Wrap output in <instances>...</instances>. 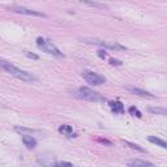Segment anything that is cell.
<instances>
[{
  "mask_svg": "<svg viewBox=\"0 0 167 167\" xmlns=\"http://www.w3.org/2000/svg\"><path fill=\"white\" fill-rule=\"evenodd\" d=\"M37 46H38V48H39V50H42V51H44V52H47V54H50V55H52V56L64 58L63 52L60 51V50L58 48V47L55 46L51 41L46 39V38H42V37L37 38Z\"/></svg>",
  "mask_w": 167,
  "mask_h": 167,
  "instance_id": "3",
  "label": "cell"
},
{
  "mask_svg": "<svg viewBox=\"0 0 167 167\" xmlns=\"http://www.w3.org/2000/svg\"><path fill=\"white\" fill-rule=\"evenodd\" d=\"M82 77L86 82L91 84V85H102V84L106 82V79L103 76L95 73V72H91V71H84Z\"/></svg>",
  "mask_w": 167,
  "mask_h": 167,
  "instance_id": "5",
  "label": "cell"
},
{
  "mask_svg": "<svg viewBox=\"0 0 167 167\" xmlns=\"http://www.w3.org/2000/svg\"><path fill=\"white\" fill-rule=\"evenodd\" d=\"M110 107L111 110L114 111L115 114H123L124 112V106L121 102H110Z\"/></svg>",
  "mask_w": 167,
  "mask_h": 167,
  "instance_id": "10",
  "label": "cell"
},
{
  "mask_svg": "<svg viewBox=\"0 0 167 167\" xmlns=\"http://www.w3.org/2000/svg\"><path fill=\"white\" fill-rule=\"evenodd\" d=\"M149 111L153 114H159V115H166L167 114L166 108H161V107H152V108H149Z\"/></svg>",
  "mask_w": 167,
  "mask_h": 167,
  "instance_id": "15",
  "label": "cell"
},
{
  "mask_svg": "<svg viewBox=\"0 0 167 167\" xmlns=\"http://www.w3.org/2000/svg\"><path fill=\"white\" fill-rule=\"evenodd\" d=\"M59 132L63 133V135H67L68 137H73V136H72V133H73V129H72L71 125H67V124L60 125V127H59Z\"/></svg>",
  "mask_w": 167,
  "mask_h": 167,
  "instance_id": "13",
  "label": "cell"
},
{
  "mask_svg": "<svg viewBox=\"0 0 167 167\" xmlns=\"http://www.w3.org/2000/svg\"><path fill=\"white\" fill-rule=\"evenodd\" d=\"M124 142V145H127V146H129L131 149H135V150H138V152H141V153H144L145 150L142 149L140 145H137V144H133V142H129V141H123Z\"/></svg>",
  "mask_w": 167,
  "mask_h": 167,
  "instance_id": "14",
  "label": "cell"
},
{
  "mask_svg": "<svg viewBox=\"0 0 167 167\" xmlns=\"http://www.w3.org/2000/svg\"><path fill=\"white\" fill-rule=\"evenodd\" d=\"M81 3H82V4L89 5V7L98 8V9H107V5L101 4V3H97V1H93V0H81Z\"/></svg>",
  "mask_w": 167,
  "mask_h": 167,
  "instance_id": "12",
  "label": "cell"
},
{
  "mask_svg": "<svg viewBox=\"0 0 167 167\" xmlns=\"http://www.w3.org/2000/svg\"><path fill=\"white\" fill-rule=\"evenodd\" d=\"M15 129L20 133H34V129H30V128H25V127H15Z\"/></svg>",
  "mask_w": 167,
  "mask_h": 167,
  "instance_id": "16",
  "label": "cell"
},
{
  "mask_svg": "<svg viewBox=\"0 0 167 167\" xmlns=\"http://www.w3.org/2000/svg\"><path fill=\"white\" fill-rule=\"evenodd\" d=\"M55 165L56 166H73L71 162H64V161L63 162H55Z\"/></svg>",
  "mask_w": 167,
  "mask_h": 167,
  "instance_id": "19",
  "label": "cell"
},
{
  "mask_svg": "<svg viewBox=\"0 0 167 167\" xmlns=\"http://www.w3.org/2000/svg\"><path fill=\"white\" fill-rule=\"evenodd\" d=\"M98 56H99V58H103V59H105V58L107 56V54H106L103 50H99V51H98Z\"/></svg>",
  "mask_w": 167,
  "mask_h": 167,
  "instance_id": "20",
  "label": "cell"
},
{
  "mask_svg": "<svg viewBox=\"0 0 167 167\" xmlns=\"http://www.w3.org/2000/svg\"><path fill=\"white\" fill-rule=\"evenodd\" d=\"M128 91H131L132 94H136V95H141V97H153V94H150L149 91H145L142 89H138V88H132V86H127Z\"/></svg>",
  "mask_w": 167,
  "mask_h": 167,
  "instance_id": "8",
  "label": "cell"
},
{
  "mask_svg": "<svg viewBox=\"0 0 167 167\" xmlns=\"http://www.w3.org/2000/svg\"><path fill=\"white\" fill-rule=\"evenodd\" d=\"M82 42L88 44H97V46H102L106 47V48H110V50H115V51H125L127 47L119 44L118 42H106V41H101V39H97V38H84Z\"/></svg>",
  "mask_w": 167,
  "mask_h": 167,
  "instance_id": "4",
  "label": "cell"
},
{
  "mask_svg": "<svg viewBox=\"0 0 167 167\" xmlns=\"http://www.w3.org/2000/svg\"><path fill=\"white\" fill-rule=\"evenodd\" d=\"M72 94L74 97H77V98L86 99V101H90V102H105L106 101L105 97H102L99 93H97V91L91 90L89 88H84V86L79 89H74L72 91Z\"/></svg>",
  "mask_w": 167,
  "mask_h": 167,
  "instance_id": "2",
  "label": "cell"
},
{
  "mask_svg": "<svg viewBox=\"0 0 167 167\" xmlns=\"http://www.w3.org/2000/svg\"><path fill=\"white\" fill-rule=\"evenodd\" d=\"M26 56H27V58H32V59H35V60L38 59V56H37V55H34V54H30V52H26Z\"/></svg>",
  "mask_w": 167,
  "mask_h": 167,
  "instance_id": "21",
  "label": "cell"
},
{
  "mask_svg": "<svg viewBox=\"0 0 167 167\" xmlns=\"http://www.w3.org/2000/svg\"><path fill=\"white\" fill-rule=\"evenodd\" d=\"M147 140H149L150 142L155 144V145H158V146L163 147V149H166V147H167L166 141H165V140H162V138H159V137H155V136H149V137H147Z\"/></svg>",
  "mask_w": 167,
  "mask_h": 167,
  "instance_id": "11",
  "label": "cell"
},
{
  "mask_svg": "<svg viewBox=\"0 0 167 167\" xmlns=\"http://www.w3.org/2000/svg\"><path fill=\"white\" fill-rule=\"evenodd\" d=\"M11 11L16 13H21V15H27V16H35V17H46L44 13H41V12H37V11H33V9H27V8H24V7H17V5H12L9 7Z\"/></svg>",
  "mask_w": 167,
  "mask_h": 167,
  "instance_id": "6",
  "label": "cell"
},
{
  "mask_svg": "<svg viewBox=\"0 0 167 167\" xmlns=\"http://www.w3.org/2000/svg\"><path fill=\"white\" fill-rule=\"evenodd\" d=\"M129 166H133V167H154V165L147 161H141V159H135V161H131L128 163Z\"/></svg>",
  "mask_w": 167,
  "mask_h": 167,
  "instance_id": "9",
  "label": "cell"
},
{
  "mask_svg": "<svg viewBox=\"0 0 167 167\" xmlns=\"http://www.w3.org/2000/svg\"><path fill=\"white\" fill-rule=\"evenodd\" d=\"M0 69H3V71H5L7 73H9L11 76L16 77V79L21 80V81H24V82L37 81V79H35L32 73H29V72H26V71H22V69L17 68L16 65L11 64L9 62H7V60L0 59Z\"/></svg>",
  "mask_w": 167,
  "mask_h": 167,
  "instance_id": "1",
  "label": "cell"
},
{
  "mask_svg": "<svg viewBox=\"0 0 167 167\" xmlns=\"http://www.w3.org/2000/svg\"><path fill=\"white\" fill-rule=\"evenodd\" d=\"M22 142L29 149H33V147H35V145H37V140L33 136H29V135H22Z\"/></svg>",
  "mask_w": 167,
  "mask_h": 167,
  "instance_id": "7",
  "label": "cell"
},
{
  "mask_svg": "<svg viewBox=\"0 0 167 167\" xmlns=\"http://www.w3.org/2000/svg\"><path fill=\"white\" fill-rule=\"evenodd\" d=\"M110 64L111 65H121V62L116 59H110Z\"/></svg>",
  "mask_w": 167,
  "mask_h": 167,
  "instance_id": "18",
  "label": "cell"
},
{
  "mask_svg": "<svg viewBox=\"0 0 167 167\" xmlns=\"http://www.w3.org/2000/svg\"><path fill=\"white\" fill-rule=\"evenodd\" d=\"M128 111H129L131 115L137 116V118H141V112H140V111H138L136 107H133V106H132V107H129V110H128Z\"/></svg>",
  "mask_w": 167,
  "mask_h": 167,
  "instance_id": "17",
  "label": "cell"
}]
</instances>
